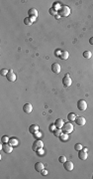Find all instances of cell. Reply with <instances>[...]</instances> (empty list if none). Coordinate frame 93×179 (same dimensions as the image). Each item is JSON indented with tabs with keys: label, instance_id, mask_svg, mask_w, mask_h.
<instances>
[{
	"label": "cell",
	"instance_id": "52a82bcc",
	"mask_svg": "<svg viewBox=\"0 0 93 179\" xmlns=\"http://www.w3.org/2000/svg\"><path fill=\"white\" fill-rule=\"evenodd\" d=\"M52 71L55 73V74H59L62 71V67L61 65H59L58 63H54L52 65Z\"/></svg>",
	"mask_w": 93,
	"mask_h": 179
},
{
	"label": "cell",
	"instance_id": "d4e9b609",
	"mask_svg": "<svg viewBox=\"0 0 93 179\" xmlns=\"http://www.w3.org/2000/svg\"><path fill=\"white\" fill-rule=\"evenodd\" d=\"M57 10H56L54 7H52L51 9H50V14L51 15H55V16H57Z\"/></svg>",
	"mask_w": 93,
	"mask_h": 179
},
{
	"label": "cell",
	"instance_id": "7a4b0ae2",
	"mask_svg": "<svg viewBox=\"0 0 93 179\" xmlns=\"http://www.w3.org/2000/svg\"><path fill=\"white\" fill-rule=\"evenodd\" d=\"M62 131L65 132V133H71L72 131H73V125H72V123L69 121V122H66L63 124L62 127Z\"/></svg>",
	"mask_w": 93,
	"mask_h": 179
},
{
	"label": "cell",
	"instance_id": "83f0119b",
	"mask_svg": "<svg viewBox=\"0 0 93 179\" xmlns=\"http://www.w3.org/2000/svg\"><path fill=\"white\" fill-rule=\"evenodd\" d=\"M8 73H9V71H7L6 69H2L1 71H0V74H1V76H7Z\"/></svg>",
	"mask_w": 93,
	"mask_h": 179
},
{
	"label": "cell",
	"instance_id": "d6986e66",
	"mask_svg": "<svg viewBox=\"0 0 93 179\" xmlns=\"http://www.w3.org/2000/svg\"><path fill=\"white\" fill-rule=\"evenodd\" d=\"M83 57L86 58V59H90L92 57V53L90 51H88V50H86V51L83 52Z\"/></svg>",
	"mask_w": 93,
	"mask_h": 179
},
{
	"label": "cell",
	"instance_id": "ba28073f",
	"mask_svg": "<svg viewBox=\"0 0 93 179\" xmlns=\"http://www.w3.org/2000/svg\"><path fill=\"white\" fill-rule=\"evenodd\" d=\"M78 157H79V159H80V160H86V159H87V157H88L87 151H85V150H83V149L79 150V151H78Z\"/></svg>",
	"mask_w": 93,
	"mask_h": 179
},
{
	"label": "cell",
	"instance_id": "4316f807",
	"mask_svg": "<svg viewBox=\"0 0 93 179\" xmlns=\"http://www.w3.org/2000/svg\"><path fill=\"white\" fill-rule=\"evenodd\" d=\"M58 161L61 162V163H64L66 161V157L64 155H62V156H59L58 157Z\"/></svg>",
	"mask_w": 93,
	"mask_h": 179
},
{
	"label": "cell",
	"instance_id": "6da1fadb",
	"mask_svg": "<svg viewBox=\"0 0 93 179\" xmlns=\"http://www.w3.org/2000/svg\"><path fill=\"white\" fill-rule=\"evenodd\" d=\"M58 14L62 17H67L70 14V8L68 7V6L63 5V6H62V8L58 10Z\"/></svg>",
	"mask_w": 93,
	"mask_h": 179
},
{
	"label": "cell",
	"instance_id": "cb8c5ba5",
	"mask_svg": "<svg viewBox=\"0 0 93 179\" xmlns=\"http://www.w3.org/2000/svg\"><path fill=\"white\" fill-rule=\"evenodd\" d=\"M9 137L7 136V135H4V136H2V138H1V141H2V143H8L9 142Z\"/></svg>",
	"mask_w": 93,
	"mask_h": 179
},
{
	"label": "cell",
	"instance_id": "484cf974",
	"mask_svg": "<svg viewBox=\"0 0 93 179\" xmlns=\"http://www.w3.org/2000/svg\"><path fill=\"white\" fill-rule=\"evenodd\" d=\"M74 149L77 150V151H79V150L83 149V146H82V145H81L80 143H76V144H75V146H74Z\"/></svg>",
	"mask_w": 93,
	"mask_h": 179
},
{
	"label": "cell",
	"instance_id": "5bb4252c",
	"mask_svg": "<svg viewBox=\"0 0 93 179\" xmlns=\"http://www.w3.org/2000/svg\"><path fill=\"white\" fill-rule=\"evenodd\" d=\"M35 169H36V171H38V172H42V170L45 169V165H44L42 162H37V163L35 164Z\"/></svg>",
	"mask_w": 93,
	"mask_h": 179
},
{
	"label": "cell",
	"instance_id": "44dd1931",
	"mask_svg": "<svg viewBox=\"0 0 93 179\" xmlns=\"http://www.w3.org/2000/svg\"><path fill=\"white\" fill-rule=\"evenodd\" d=\"M68 133H65V132H64V134H61V135H59V138H61V140H63V141H66V140H67V139H68V135H67Z\"/></svg>",
	"mask_w": 93,
	"mask_h": 179
},
{
	"label": "cell",
	"instance_id": "7402d4cb",
	"mask_svg": "<svg viewBox=\"0 0 93 179\" xmlns=\"http://www.w3.org/2000/svg\"><path fill=\"white\" fill-rule=\"evenodd\" d=\"M9 143L12 145V146H16V145L18 144V140L16 138H11L10 140H9Z\"/></svg>",
	"mask_w": 93,
	"mask_h": 179
},
{
	"label": "cell",
	"instance_id": "7c38bea8",
	"mask_svg": "<svg viewBox=\"0 0 93 179\" xmlns=\"http://www.w3.org/2000/svg\"><path fill=\"white\" fill-rule=\"evenodd\" d=\"M23 110H24L25 114H31L32 110H33V105H32L31 104H24Z\"/></svg>",
	"mask_w": 93,
	"mask_h": 179
},
{
	"label": "cell",
	"instance_id": "3957f363",
	"mask_svg": "<svg viewBox=\"0 0 93 179\" xmlns=\"http://www.w3.org/2000/svg\"><path fill=\"white\" fill-rule=\"evenodd\" d=\"M43 147H44V142L41 140V139H36L35 142L33 143V146H32L33 150L36 151V152H37L40 148H43Z\"/></svg>",
	"mask_w": 93,
	"mask_h": 179
},
{
	"label": "cell",
	"instance_id": "f1b7e54d",
	"mask_svg": "<svg viewBox=\"0 0 93 179\" xmlns=\"http://www.w3.org/2000/svg\"><path fill=\"white\" fill-rule=\"evenodd\" d=\"M56 127H57L56 124H51V125H50V130H51L52 132H54V131L56 130Z\"/></svg>",
	"mask_w": 93,
	"mask_h": 179
},
{
	"label": "cell",
	"instance_id": "f546056e",
	"mask_svg": "<svg viewBox=\"0 0 93 179\" xmlns=\"http://www.w3.org/2000/svg\"><path fill=\"white\" fill-rule=\"evenodd\" d=\"M41 135H42V134L40 133L39 131H38V132H36V133H34V136H35V138H36V139H39V138H40V136H41Z\"/></svg>",
	"mask_w": 93,
	"mask_h": 179
},
{
	"label": "cell",
	"instance_id": "836d02e7",
	"mask_svg": "<svg viewBox=\"0 0 93 179\" xmlns=\"http://www.w3.org/2000/svg\"><path fill=\"white\" fill-rule=\"evenodd\" d=\"M31 18V20H32V22H34V21H36V18L37 17H30Z\"/></svg>",
	"mask_w": 93,
	"mask_h": 179
},
{
	"label": "cell",
	"instance_id": "2e32d148",
	"mask_svg": "<svg viewBox=\"0 0 93 179\" xmlns=\"http://www.w3.org/2000/svg\"><path fill=\"white\" fill-rule=\"evenodd\" d=\"M68 57H69V53H68L67 51H66V50L61 52V55H59V58H61V59H62V60H66V59H68Z\"/></svg>",
	"mask_w": 93,
	"mask_h": 179
},
{
	"label": "cell",
	"instance_id": "9a60e30c",
	"mask_svg": "<svg viewBox=\"0 0 93 179\" xmlns=\"http://www.w3.org/2000/svg\"><path fill=\"white\" fill-rule=\"evenodd\" d=\"M55 124H56L57 128H62L64 122H63V121H62V118H57V121H56V122H55Z\"/></svg>",
	"mask_w": 93,
	"mask_h": 179
},
{
	"label": "cell",
	"instance_id": "d6a6232c",
	"mask_svg": "<svg viewBox=\"0 0 93 179\" xmlns=\"http://www.w3.org/2000/svg\"><path fill=\"white\" fill-rule=\"evenodd\" d=\"M89 44H90V45H93V37H91V38L89 39Z\"/></svg>",
	"mask_w": 93,
	"mask_h": 179
},
{
	"label": "cell",
	"instance_id": "d590c367",
	"mask_svg": "<svg viewBox=\"0 0 93 179\" xmlns=\"http://www.w3.org/2000/svg\"><path fill=\"white\" fill-rule=\"evenodd\" d=\"M92 178H93V175H92Z\"/></svg>",
	"mask_w": 93,
	"mask_h": 179
},
{
	"label": "cell",
	"instance_id": "9c48e42d",
	"mask_svg": "<svg viewBox=\"0 0 93 179\" xmlns=\"http://www.w3.org/2000/svg\"><path fill=\"white\" fill-rule=\"evenodd\" d=\"M73 163H72L71 161H67L66 160L64 163H63V168L66 170V171H71L72 169H73Z\"/></svg>",
	"mask_w": 93,
	"mask_h": 179
},
{
	"label": "cell",
	"instance_id": "e575fe53",
	"mask_svg": "<svg viewBox=\"0 0 93 179\" xmlns=\"http://www.w3.org/2000/svg\"><path fill=\"white\" fill-rule=\"evenodd\" d=\"M59 17H61L59 15H57V16H56V19H59Z\"/></svg>",
	"mask_w": 93,
	"mask_h": 179
},
{
	"label": "cell",
	"instance_id": "603a6c76",
	"mask_svg": "<svg viewBox=\"0 0 93 179\" xmlns=\"http://www.w3.org/2000/svg\"><path fill=\"white\" fill-rule=\"evenodd\" d=\"M62 128H58V129H56L55 131H54V134L57 136V137H59V135L62 134Z\"/></svg>",
	"mask_w": 93,
	"mask_h": 179
},
{
	"label": "cell",
	"instance_id": "8992f818",
	"mask_svg": "<svg viewBox=\"0 0 93 179\" xmlns=\"http://www.w3.org/2000/svg\"><path fill=\"white\" fill-rule=\"evenodd\" d=\"M62 84H63L64 87H66V88H68V87H70V86H71L72 80L70 79V77H69L68 75H66V76L62 79Z\"/></svg>",
	"mask_w": 93,
	"mask_h": 179
},
{
	"label": "cell",
	"instance_id": "ac0fdd59",
	"mask_svg": "<svg viewBox=\"0 0 93 179\" xmlns=\"http://www.w3.org/2000/svg\"><path fill=\"white\" fill-rule=\"evenodd\" d=\"M76 115L74 114V112H70V114H68L67 115V119L69 121H75V119H76Z\"/></svg>",
	"mask_w": 93,
	"mask_h": 179
},
{
	"label": "cell",
	"instance_id": "1f68e13d",
	"mask_svg": "<svg viewBox=\"0 0 93 179\" xmlns=\"http://www.w3.org/2000/svg\"><path fill=\"white\" fill-rule=\"evenodd\" d=\"M41 173H42L43 175H46V174H48V171H46V169H43V170H42V172H41Z\"/></svg>",
	"mask_w": 93,
	"mask_h": 179
},
{
	"label": "cell",
	"instance_id": "30bf717a",
	"mask_svg": "<svg viewBox=\"0 0 93 179\" xmlns=\"http://www.w3.org/2000/svg\"><path fill=\"white\" fill-rule=\"evenodd\" d=\"M75 123H76L77 125H80V127H82V125H85L86 119H85V117H83V116H77L76 119H75Z\"/></svg>",
	"mask_w": 93,
	"mask_h": 179
},
{
	"label": "cell",
	"instance_id": "5b68a950",
	"mask_svg": "<svg viewBox=\"0 0 93 179\" xmlns=\"http://www.w3.org/2000/svg\"><path fill=\"white\" fill-rule=\"evenodd\" d=\"M1 148H2V150L5 152V153H11L12 150H13V146L10 143H3Z\"/></svg>",
	"mask_w": 93,
	"mask_h": 179
},
{
	"label": "cell",
	"instance_id": "277c9868",
	"mask_svg": "<svg viewBox=\"0 0 93 179\" xmlns=\"http://www.w3.org/2000/svg\"><path fill=\"white\" fill-rule=\"evenodd\" d=\"M77 109L79 110H85L86 109H87V103H86L84 99H79V101L77 102Z\"/></svg>",
	"mask_w": 93,
	"mask_h": 179
},
{
	"label": "cell",
	"instance_id": "4dcf8cb0",
	"mask_svg": "<svg viewBox=\"0 0 93 179\" xmlns=\"http://www.w3.org/2000/svg\"><path fill=\"white\" fill-rule=\"evenodd\" d=\"M37 153H39L40 155H43L44 153H45V152H44V150H43V148H40L38 151H37Z\"/></svg>",
	"mask_w": 93,
	"mask_h": 179
},
{
	"label": "cell",
	"instance_id": "e0dca14e",
	"mask_svg": "<svg viewBox=\"0 0 93 179\" xmlns=\"http://www.w3.org/2000/svg\"><path fill=\"white\" fill-rule=\"evenodd\" d=\"M29 16L30 17H38V10L35 8H31L29 10Z\"/></svg>",
	"mask_w": 93,
	"mask_h": 179
},
{
	"label": "cell",
	"instance_id": "4fadbf2b",
	"mask_svg": "<svg viewBox=\"0 0 93 179\" xmlns=\"http://www.w3.org/2000/svg\"><path fill=\"white\" fill-rule=\"evenodd\" d=\"M39 129H40V127H39L38 124H32V125H30V127H29V131L31 132V133H33V134L36 133V132H38Z\"/></svg>",
	"mask_w": 93,
	"mask_h": 179
},
{
	"label": "cell",
	"instance_id": "ffe728a7",
	"mask_svg": "<svg viewBox=\"0 0 93 179\" xmlns=\"http://www.w3.org/2000/svg\"><path fill=\"white\" fill-rule=\"evenodd\" d=\"M32 20H31V18L30 17H26L25 19H24V24L25 25H27V26H30V25H32Z\"/></svg>",
	"mask_w": 93,
	"mask_h": 179
},
{
	"label": "cell",
	"instance_id": "8fae6325",
	"mask_svg": "<svg viewBox=\"0 0 93 179\" xmlns=\"http://www.w3.org/2000/svg\"><path fill=\"white\" fill-rule=\"evenodd\" d=\"M6 78H7V80L9 82H15L16 81V75L13 73L12 70L9 71V73L7 74V76H6Z\"/></svg>",
	"mask_w": 93,
	"mask_h": 179
}]
</instances>
